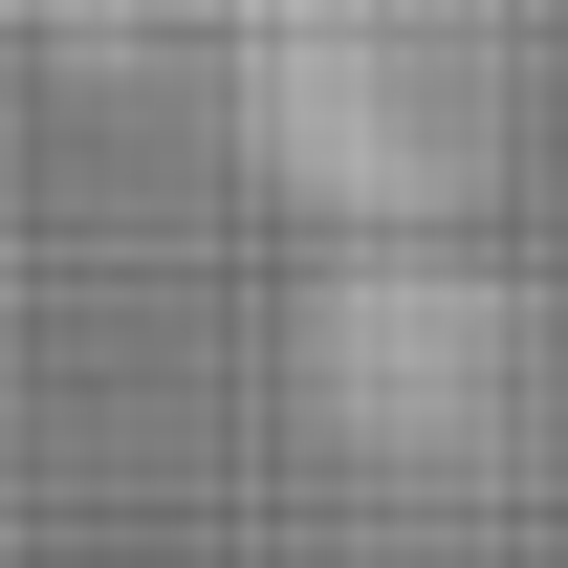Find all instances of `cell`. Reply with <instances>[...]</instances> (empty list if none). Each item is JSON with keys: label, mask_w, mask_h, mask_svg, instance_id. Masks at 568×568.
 I'll return each instance as SVG.
<instances>
[{"label": "cell", "mask_w": 568, "mask_h": 568, "mask_svg": "<svg viewBox=\"0 0 568 568\" xmlns=\"http://www.w3.org/2000/svg\"><path fill=\"white\" fill-rule=\"evenodd\" d=\"M284 372H306V416L394 459V481H481L503 437L547 416V284L503 263L481 219H372L306 263L284 306Z\"/></svg>", "instance_id": "2"}, {"label": "cell", "mask_w": 568, "mask_h": 568, "mask_svg": "<svg viewBox=\"0 0 568 568\" xmlns=\"http://www.w3.org/2000/svg\"><path fill=\"white\" fill-rule=\"evenodd\" d=\"M219 110L306 241H372V219H481L547 132V67L503 0H241Z\"/></svg>", "instance_id": "1"}]
</instances>
